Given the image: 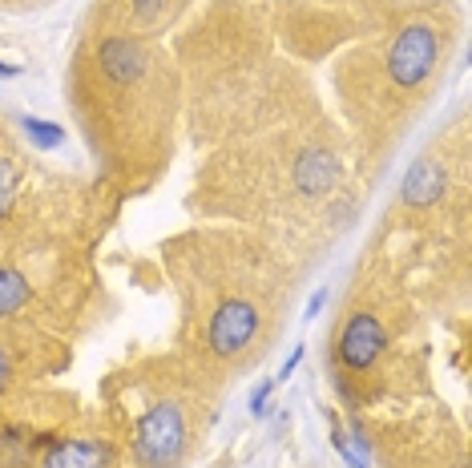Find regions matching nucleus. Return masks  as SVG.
<instances>
[{"instance_id": "obj_1", "label": "nucleus", "mask_w": 472, "mask_h": 468, "mask_svg": "<svg viewBox=\"0 0 472 468\" xmlns=\"http://www.w3.org/2000/svg\"><path fill=\"white\" fill-rule=\"evenodd\" d=\"M202 424L182 392H158L137 408L125 436L130 468H182L194 456Z\"/></svg>"}, {"instance_id": "obj_2", "label": "nucleus", "mask_w": 472, "mask_h": 468, "mask_svg": "<svg viewBox=\"0 0 472 468\" xmlns=\"http://www.w3.org/2000/svg\"><path fill=\"white\" fill-rule=\"evenodd\" d=\"M263 327H267L263 303L251 299L246 291H230V295H222V303H214L210 315H206V327H202L206 351L218 363H235L263 340Z\"/></svg>"}, {"instance_id": "obj_3", "label": "nucleus", "mask_w": 472, "mask_h": 468, "mask_svg": "<svg viewBox=\"0 0 472 468\" xmlns=\"http://www.w3.org/2000/svg\"><path fill=\"white\" fill-rule=\"evenodd\" d=\"M436 61H440V33L424 21H412L392 37L388 61H384V73H388L392 89L416 93L432 81Z\"/></svg>"}, {"instance_id": "obj_4", "label": "nucleus", "mask_w": 472, "mask_h": 468, "mask_svg": "<svg viewBox=\"0 0 472 468\" xmlns=\"http://www.w3.org/2000/svg\"><path fill=\"white\" fill-rule=\"evenodd\" d=\"M388 351V323H384L375 311L359 307L351 315H343L339 332H336V363L339 371L351 376H364L380 363V355Z\"/></svg>"}, {"instance_id": "obj_5", "label": "nucleus", "mask_w": 472, "mask_h": 468, "mask_svg": "<svg viewBox=\"0 0 472 468\" xmlns=\"http://www.w3.org/2000/svg\"><path fill=\"white\" fill-rule=\"evenodd\" d=\"M37 468H114V445L101 436H57Z\"/></svg>"}, {"instance_id": "obj_6", "label": "nucleus", "mask_w": 472, "mask_h": 468, "mask_svg": "<svg viewBox=\"0 0 472 468\" xmlns=\"http://www.w3.org/2000/svg\"><path fill=\"white\" fill-rule=\"evenodd\" d=\"M339 158L328 150V145H307L295 162H291V182L303 198H323L331 194V186L339 182Z\"/></svg>"}, {"instance_id": "obj_7", "label": "nucleus", "mask_w": 472, "mask_h": 468, "mask_svg": "<svg viewBox=\"0 0 472 468\" xmlns=\"http://www.w3.org/2000/svg\"><path fill=\"white\" fill-rule=\"evenodd\" d=\"M444 190H449V170L436 166V162H420V166H412V174L404 178L400 202L432 206V202H440V198H444Z\"/></svg>"}, {"instance_id": "obj_8", "label": "nucleus", "mask_w": 472, "mask_h": 468, "mask_svg": "<svg viewBox=\"0 0 472 468\" xmlns=\"http://www.w3.org/2000/svg\"><path fill=\"white\" fill-rule=\"evenodd\" d=\"M29 299H32V283L24 279V271H16V267H0V319L13 315V311H21Z\"/></svg>"}, {"instance_id": "obj_9", "label": "nucleus", "mask_w": 472, "mask_h": 468, "mask_svg": "<svg viewBox=\"0 0 472 468\" xmlns=\"http://www.w3.org/2000/svg\"><path fill=\"white\" fill-rule=\"evenodd\" d=\"M16 194H21V170H16V162L0 158V219L16 211Z\"/></svg>"}, {"instance_id": "obj_10", "label": "nucleus", "mask_w": 472, "mask_h": 468, "mask_svg": "<svg viewBox=\"0 0 472 468\" xmlns=\"http://www.w3.org/2000/svg\"><path fill=\"white\" fill-rule=\"evenodd\" d=\"M21 126H24V134L41 145V150H53V145H61V137H65L61 126H53V121H41V117H24Z\"/></svg>"}, {"instance_id": "obj_11", "label": "nucleus", "mask_w": 472, "mask_h": 468, "mask_svg": "<svg viewBox=\"0 0 472 468\" xmlns=\"http://www.w3.org/2000/svg\"><path fill=\"white\" fill-rule=\"evenodd\" d=\"M162 8H166V0H130V13L137 16V21H145V24L158 21Z\"/></svg>"}, {"instance_id": "obj_12", "label": "nucleus", "mask_w": 472, "mask_h": 468, "mask_svg": "<svg viewBox=\"0 0 472 468\" xmlns=\"http://www.w3.org/2000/svg\"><path fill=\"white\" fill-rule=\"evenodd\" d=\"M271 392H274V379H267V384H259V388H255V396H251V416H263V412H267Z\"/></svg>"}, {"instance_id": "obj_13", "label": "nucleus", "mask_w": 472, "mask_h": 468, "mask_svg": "<svg viewBox=\"0 0 472 468\" xmlns=\"http://www.w3.org/2000/svg\"><path fill=\"white\" fill-rule=\"evenodd\" d=\"M8 379H13V355H8L5 348H0V396H5Z\"/></svg>"}, {"instance_id": "obj_14", "label": "nucleus", "mask_w": 472, "mask_h": 468, "mask_svg": "<svg viewBox=\"0 0 472 468\" xmlns=\"http://www.w3.org/2000/svg\"><path fill=\"white\" fill-rule=\"evenodd\" d=\"M299 360H303V348H295V351H291V360L287 363H282V371H279V379H291V371H295V363Z\"/></svg>"}, {"instance_id": "obj_15", "label": "nucleus", "mask_w": 472, "mask_h": 468, "mask_svg": "<svg viewBox=\"0 0 472 468\" xmlns=\"http://www.w3.org/2000/svg\"><path fill=\"white\" fill-rule=\"evenodd\" d=\"M319 307H323V295H315V299L307 303V319H315V311H319Z\"/></svg>"}, {"instance_id": "obj_16", "label": "nucleus", "mask_w": 472, "mask_h": 468, "mask_svg": "<svg viewBox=\"0 0 472 468\" xmlns=\"http://www.w3.org/2000/svg\"><path fill=\"white\" fill-rule=\"evenodd\" d=\"M0 77H16V65H5V61H0Z\"/></svg>"}]
</instances>
